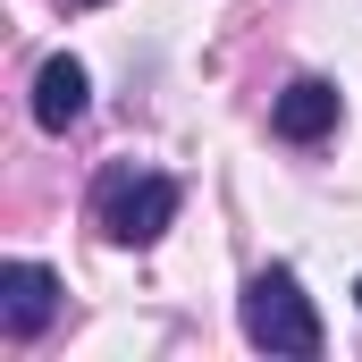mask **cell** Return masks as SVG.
I'll return each instance as SVG.
<instances>
[{
	"label": "cell",
	"mask_w": 362,
	"mask_h": 362,
	"mask_svg": "<svg viewBox=\"0 0 362 362\" xmlns=\"http://www.w3.org/2000/svg\"><path fill=\"white\" fill-rule=\"evenodd\" d=\"M59 320V270H42V262H0V329L25 346V337H42Z\"/></svg>",
	"instance_id": "obj_3"
},
{
	"label": "cell",
	"mask_w": 362,
	"mask_h": 362,
	"mask_svg": "<svg viewBox=\"0 0 362 362\" xmlns=\"http://www.w3.org/2000/svg\"><path fill=\"white\" fill-rule=\"evenodd\" d=\"M85 101H93V76H85V59H42L34 68V127L42 135H68L76 118H85Z\"/></svg>",
	"instance_id": "obj_5"
},
{
	"label": "cell",
	"mask_w": 362,
	"mask_h": 362,
	"mask_svg": "<svg viewBox=\"0 0 362 362\" xmlns=\"http://www.w3.org/2000/svg\"><path fill=\"white\" fill-rule=\"evenodd\" d=\"M177 177H160V169H135V160H118V169H101L93 177V228L110 236V245H160L169 236V219H177Z\"/></svg>",
	"instance_id": "obj_1"
},
{
	"label": "cell",
	"mask_w": 362,
	"mask_h": 362,
	"mask_svg": "<svg viewBox=\"0 0 362 362\" xmlns=\"http://www.w3.org/2000/svg\"><path fill=\"white\" fill-rule=\"evenodd\" d=\"M68 8H101V0H68Z\"/></svg>",
	"instance_id": "obj_6"
},
{
	"label": "cell",
	"mask_w": 362,
	"mask_h": 362,
	"mask_svg": "<svg viewBox=\"0 0 362 362\" xmlns=\"http://www.w3.org/2000/svg\"><path fill=\"white\" fill-rule=\"evenodd\" d=\"M354 312H362V286H354Z\"/></svg>",
	"instance_id": "obj_7"
},
{
	"label": "cell",
	"mask_w": 362,
	"mask_h": 362,
	"mask_svg": "<svg viewBox=\"0 0 362 362\" xmlns=\"http://www.w3.org/2000/svg\"><path fill=\"white\" fill-rule=\"evenodd\" d=\"M337 118H346V101H337L329 76H295V85L270 101V127L286 144H320V135H337Z\"/></svg>",
	"instance_id": "obj_4"
},
{
	"label": "cell",
	"mask_w": 362,
	"mask_h": 362,
	"mask_svg": "<svg viewBox=\"0 0 362 362\" xmlns=\"http://www.w3.org/2000/svg\"><path fill=\"white\" fill-rule=\"evenodd\" d=\"M236 320H245V337L278 362H312L329 337H320V312H312V295H303V278L295 270H262L245 286V303H236Z\"/></svg>",
	"instance_id": "obj_2"
}]
</instances>
